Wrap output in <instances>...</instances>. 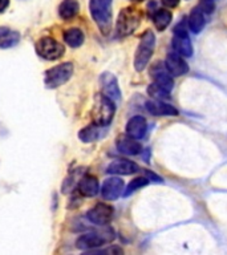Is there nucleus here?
I'll return each instance as SVG.
<instances>
[{
    "mask_svg": "<svg viewBox=\"0 0 227 255\" xmlns=\"http://www.w3.org/2000/svg\"><path fill=\"white\" fill-rule=\"evenodd\" d=\"M89 9L100 31L108 35L112 29V0H91Z\"/></svg>",
    "mask_w": 227,
    "mask_h": 255,
    "instance_id": "1",
    "label": "nucleus"
},
{
    "mask_svg": "<svg viewBox=\"0 0 227 255\" xmlns=\"http://www.w3.org/2000/svg\"><path fill=\"white\" fill-rule=\"evenodd\" d=\"M115 105L114 101L105 95H97L95 97V104L92 109V117L93 123L108 127L112 123V120L114 117Z\"/></svg>",
    "mask_w": 227,
    "mask_h": 255,
    "instance_id": "2",
    "label": "nucleus"
},
{
    "mask_svg": "<svg viewBox=\"0 0 227 255\" xmlns=\"http://www.w3.org/2000/svg\"><path fill=\"white\" fill-rule=\"evenodd\" d=\"M114 238V230L108 227V229H104L101 231H92V233L81 235L76 241V246H77V249L84 251L93 250V249H99V247L104 246L105 243L112 242Z\"/></svg>",
    "mask_w": 227,
    "mask_h": 255,
    "instance_id": "3",
    "label": "nucleus"
},
{
    "mask_svg": "<svg viewBox=\"0 0 227 255\" xmlns=\"http://www.w3.org/2000/svg\"><path fill=\"white\" fill-rule=\"evenodd\" d=\"M155 47V35L153 31H146L141 37L134 56V68L137 72H142L150 61Z\"/></svg>",
    "mask_w": 227,
    "mask_h": 255,
    "instance_id": "4",
    "label": "nucleus"
},
{
    "mask_svg": "<svg viewBox=\"0 0 227 255\" xmlns=\"http://www.w3.org/2000/svg\"><path fill=\"white\" fill-rule=\"evenodd\" d=\"M141 19H142V13L138 9L133 7L123 8L122 11L118 13L117 23H115L117 35L121 36V37L131 35L138 28Z\"/></svg>",
    "mask_w": 227,
    "mask_h": 255,
    "instance_id": "5",
    "label": "nucleus"
},
{
    "mask_svg": "<svg viewBox=\"0 0 227 255\" xmlns=\"http://www.w3.org/2000/svg\"><path fill=\"white\" fill-rule=\"evenodd\" d=\"M73 75V64L72 63H64L60 65L51 68L45 72L44 76V84L45 87L49 89H55V88L61 87L65 84L68 80L71 79Z\"/></svg>",
    "mask_w": 227,
    "mask_h": 255,
    "instance_id": "6",
    "label": "nucleus"
},
{
    "mask_svg": "<svg viewBox=\"0 0 227 255\" xmlns=\"http://www.w3.org/2000/svg\"><path fill=\"white\" fill-rule=\"evenodd\" d=\"M36 52L39 53L40 57L52 61V60L60 59L64 55L65 48L53 37H43L36 43Z\"/></svg>",
    "mask_w": 227,
    "mask_h": 255,
    "instance_id": "7",
    "label": "nucleus"
},
{
    "mask_svg": "<svg viewBox=\"0 0 227 255\" xmlns=\"http://www.w3.org/2000/svg\"><path fill=\"white\" fill-rule=\"evenodd\" d=\"M171 45H173V49L183 57H190L193 55V45H191L185 23H179L174 27V36L171 40Z\"/></svg>",
    "mask_w": 227,
    "mask_h": 255,
    "instance_id": "8",
    "label": "nucleus"
},
{
    "mask_svg": "<svg viewBox=\"0 0 227 255\" xmlns=\"http://www.w3.org/2000/svg\"><path fill=\"white\" fill-rule=\"evenodd\" d=\"M114 210L111 205L107 203H97L95 207H92L91 210L87 213V218L91 221L93 225L97 226H107L112 222L113 219Z\"/></svg>",
    "mask_w": 227,
    "mask_h": 255,
    "instance_id": "9",
    "label": "nucleus"
},
{
    "mask_svg": "<svg viewBox=\"0 0 227 255\" xmlns=\"http://www.w3.org/2000/svg\"><path fill=\"white\" fill-rule=\"evenodd\" d=\"M151 79L154 80V83L159 85L163 89H166L167 92L173 91L174 88V81H173V76L170 75V72L167 71L166 65H163L162 63H155L150 69Z\"/></svg>",
    "mask_w": 227,
    "mask_h": 255,
    "instance_id": "10",
    "label": "nucleus"
},
{
    "mask_svg": "<svg viewBox=\"0 0 227 255\" xmlns=\"http://www.w3.org/2000/svg\"><path fill=\"white\" fill-rule=\"evenodd\" d=\"M100 85H101L103 95L112 99L113 101H118L121 99V89L118 87V81L113 73L105 72L100 76Z\"/></svg>",
    "mask_w": 227,
    "mask_h": 255,
    "instance_id": "11",
    "label": "nucleus"
},
{
    "mask_svg": "<svg viewBox=\"0 0 227 255\" xmlns=\"http://www.w3.org/2000/svg\"><path fill=\"white\" fill-rule=\"evenodd\" d=\"M123 187H125V183L122 179L118 177H111L104 181L103 187H101V195L107 201H114L123 194Z\"/></svg>",
    "mask_w": 227,
    "mask_h": 255,
    "instance_id": "12",
    "label": "nucleus"
},
{
    "mask_svg": "<svg viewBox=\"0 0 227 255\" xmlns=\"http://www.w3.org/2000/svg\"><path fill=\"white\" fill-rule=\"evenodd\" d=\"M165 65H166L167 71L170 72V75L174 76V77L186 75L187 72H189V65H187V63L183 59V56H181L175 51L167 53Z\"/></svg>",
    "mask_w": 227,
    "mask_h": 255,
    "instance_id": "13",
    "label": "nucleus"
},
{
    "mask_svg": "<svg viewBox=\"0 0 227 255\" xmlns=\"http://www.w3.org/2000/svg\"><path fill=\"white\" fill-rule=\"evenodd\" d=\"M117 149L119 153L126 155H137L142 151V145L138 142V139L133 138L130 135H119L115 141Z\"/></svg>",
    "mask_w": 227,
    "mask_h": 255,
    "instance_id": "14",
    "label": "nucleus"
},
{
    "mask_svg": "<svg viewBox=\"0 0 227 255\" xmlns=\"http://www.w3.org/2000/svg\"><path fill=\"white\" fill-rule=\"evenodd\" d=\"M139 170L138 165L129 159H115L111 165L108 166L107 171L109 174H118V175H130L134 174Z\"/></svg>",
    "mask_w": 227,
    "mask_h": 255,
    "instance_id": "15",
    "label": "nucleus"
},
{
    "mask_svg": "<svg viewBox=\"0 0 227 255\" xmlns=\"http://www.w3.org/2000/svg\"><path fill=\"white\" fill-rule=\"evenodd\" d=\"M147 112L153 116H177L178 111L163 100H149L146 104Z\"/></svg>",
    "mask_w": 227,
    "mask_h": 255,
    "instance_id": "16",
    "label": "nucleus"
},
{
    "mask_svg": "<svg viewBox=\"0 0 227 255\" xmlns=\"http://www.w3.org/2000/svg\"><path fill=\"white\" fill-rule=\"evenodd\" d=\"M147 130L146 120L142 116H134L131 117L126 124V134L135 139H141L145 137Z\"/></svg>",
    "mask_w": 227,
    "mask_h": 255,
    "instance_id": "17",
    "label": "nucleus"
},
{
    "mask_svg": "<svg viewBox=\"0 0 227 255\" xmlns=\"http://www.w3.org/2000/svg\"><path fill=\"white\" fill-rule=\"evenodd\" d=\"M105 134H107V127L93 123L79 131V138L83 142H95L97 139L103 138Z\"/></svg>",
    "mask_w": 227,
    "mask_h": 255,
    "instance_id": "18",
    "label": "nucleus"
},
{
    "mask_svg": "<svg viewBox=\"0 0 227 255\" xmlns=\"http://www.w3.org/2000/svg\"><path fill=\"white\" fill-rule=\"evenodd\" d=\"M79 191L84 197H96L99 194L100 186H99V181L96 177L93 175H84L83 178L79 181Z\"/></svg>",
    "mask_w": 227,
    "mask_h": 255,
    "instance_id": "19",
    "label": "nucleus"
},
{
    "mask_svg": "<svg viewBox=\"0 0 227 255\" xmlns=\"http://www.w3.org/2000/svg\"><path fill=\"white\" fill-rule=\"evenodd\" d=\"M189 28L191 29V32H194L195 35H198L202 32V29L205 28V24H206V20H205V16H203V11L199 7L193 8L189 15Z\"/></svg>",
    "mask_w": 227,
    "mask_h": 255,
    "instance_id": "20",
    "label": "nucleus"
},
{
    "mask_svg": "<svg viewBox=\"0 0 227 255\" xmlns=\"http://www.w3.org/2000/svg\"><path fill=\"white\" fill-rule=\"evenodd\" d=\"M20 41L19 32L7 27H0V48H12Z\"/></svg>",
    "mask_w": 227,
    "mask_h": 255,
    "instance_id": "21",
    "label": "nucleus"
},
{
    "mask_svg": "<svg viewBox=\"0 0 227 255\" xmlns=\"http://www.w3.org/2000/svg\"><path fill=\"white\" fill-rule=\"evenodd\" d=\"M80 11V5L77 0H64L59 7V15L61 19L69 20L75 17Z\"/></svg>",
    "mask_w": 227,
    "mask_h": 255,
    "instance_id": "22",
    "label": "nucleus"
},
{
    "mask_svg": "<svg viewBox=\"0 0 227 255\" xmlns=\"http://www.w3.org/2000/svg\"><path fill=\"white\" fill-rule=\"evenodd\" d=\"M171 15L170 11L167 9H157L153 15V23L157 31H163L169 27V24L171 23Z\"/></svg>",
    "mask_w": 227,
    "mask_h": 255,
    "instance_id": "23",
    "label": "nucleus"
},
{
    "mask_svg": "<svg viewBox=\"0 0 227 255\" xmlns=\"http://www.w3.org/2000/svg\"><path fill=\"white\" fill-rule=\"evenodd\" d=\"M64 41L72 48H79L84 43V33L79 28H71L64 33Z\"/></svg>",
    "mask_w": 227,
    "mask_h": 255,
    "instance_id": "24",
    "label": "nucleus"
},
{
    "mask_svg": "<svg viewBox=\"0 0 227 255\" xmlns=\"http://www.w3.org/2000/svg\"><path fill=\"white\" fill-rule=\"evenodd\" d=\"M149 182H150V179L147 178V177H137V178L133 179V181L127 185L126 190H125V193H123L122 195L123 197H129V195L133 194V193L138 190V189L146 186Z\"/></svg>",
    "mask_w": 227,
    "mask_h": 255,
    "instance_id": "25",
    "label": "nucleus"
},
{
    "mask_svg": "<svg viewBox=\"0 0 227 255\" xmlns=\"http://www.w3.org/2000/svg\"><path fill=\"white\" fill-rule=\"evenodd\" d=\"M147 93H149V96H151L154 100H163V101H166V100L170 99V92H167L166 89H163V88H161L155 83L149 85V88H147Z\"/></svg>",
    "mask_w": 227,
    "mask_h": 255,
    "instance_id": "26",
    "label": "nucleus"
},
{
    "mask_svg": "<svg viewBox=\"0 0 227 255\" xmlns=\"http://www.w3.org/2000/svg\"><path fill=\"white\" fill-rule=\"evenodd\" d=\"M88 254H109V255H119L122 254L123 251L121 247L118 246H112V247H108V249H105V250H96V249H93V250H88L87 251Z\"/></svg>",
    "mask_w": 227,
    "mask_h": 255,
    "instance_id": "27",
    "label": "nucleus"
},
{
    "mask_svg": "<svg viewBox=\"0 0 227 255\" xmlns=\"http://www.w3.org/2000/svg\"><path fill=\"white\" fill-rule=\"evenodd\" d=\"M199 8L203 13H211L215 8V0H199Z\"/></svg>",
    "mask_w": 227,
    "mask_h": 255,
    "instance_id": "28",
    "label": "nucleus"
},
{
    "mask_svg": "<svg viewBox=\"0 0 227 255\" xmlns=\"http://www.w3.org/2000/svg\"><path fill=\"white\" fill-rule=\"evenodd\" d=\"M161 3L167 8H174L179 4V0H161Z\"/></svg>",
    "mask_w": 227,
    "mask_h": 255,
    "instance_id": "29",
    "label": "nucleus"
},
{
    "mask_svg": "<svg viewBox=\"0 0 227 255\" xmlns=\"http://www.w3.org/2000/svg\"><path fill=\"white\" fill-rule=\"evenodd\" d=\"M145 174H146V177L149 179H155V182H162V179L159 178L157 174H154V173H151V171L145 170Z\"/></svg>",
    "mask_w": 227,
    "mask_h": 255,
    "instance_id": "30",
    "label": "nucleus"
},
{
    "mask_svg": "<svg viewBox=\"0 0 227 255\" xmlns=\"http://www.w3.org/2000/svg\"><path fill=\"white\" fill-rule=\"evenodd\" d=\"M8 4H9V0H0V12H3L8 7Z\"/></svg>",
    "mask_w": 227,
    "mask_h": 255,
    "instance_id": "31",
    "label": "nucleus"
},
{
    "mask_svg": "<svg viewBox=\"0 0 227 255\" xmlns=\"http://www.w3.org/2000/svg\"><path fill=\"white\" fill-rule=\"evenodd\" d=\"M135 1H143V0H135Z\"/></svg>",
    "mask_w": 227,
    "mask_h": 255,
    "instance_id": "32",
    "label": "nucleus"
}]
</instances>
